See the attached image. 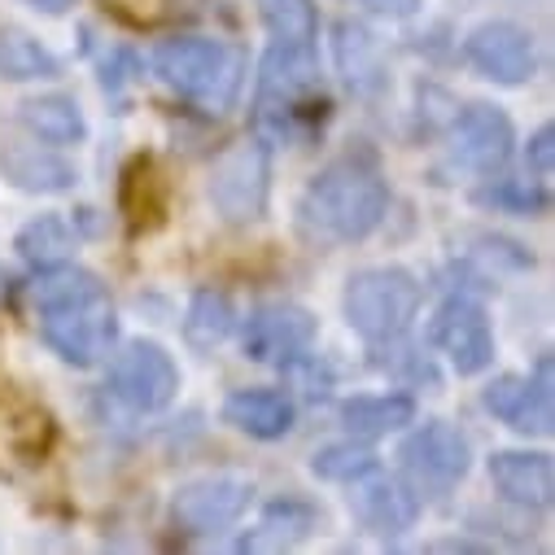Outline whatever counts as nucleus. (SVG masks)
<instances>
[{
    "label": "nucleus",
    "mask_w": 555,
    "mask_h": 555,
    "mask_svg": "<svg viewBox=\"0 0 555 555\" xmlns=\"http://www.w3.org/2000/svg\"><path fill=\"white\" fill-rule=\"evenodd\" d=\"M389 210V184L363 154L328 163L298 197V228L311 245H354L380 228Z\"/></svg>",
    "instance_id": "f257e3e1"
},
{
    "label": "nucleus",
    "mask_w": 555,
    "mask_h": 555,
    "mask_svg": "<svg viewBox=\"0 0 555 555\" xmlns=\"http://www.w3.org/2000/svg\"><path fill=\"white\" fill-rule=\"evenodd\" d=\"M154 75L171 92L193 101L197 109L228 114L241 101V88H245V75H249V57L232 40L171 36V40H163L154 49Z\"/></svg>",
    "instance_id": "f03ea898"
},
{
    "label": "nucleus",
    "mask_w": 555,
    "mask_h": 555,
    "mask_svg": "<svg viewBox=\"0 0 555 555\" xmlns=\"http://www.w3.org/2000/svg\"><path fill=\"white\" fill-rule=\"evenodd\" d=\"M421 302H425L421 281L398 262L363 267L341 289V315H346L350 333H359L367 346H385V341L393 346L415 324Z\"/></svg>",
    "instance_id": "7ed1b4c3"
},
{
    "label": "nucleus",
    "mask_w": 555,
    "mask_h": 555,
    "mask_svg": "<svg viewBox=\"0 0 555 555\" xmlns=\"http://www.w3.org/2000/svg\"><path fill=\"white\" fill-rule=\"evenodd\" d=\"M206 197L215 215L232 228L258 223L271 202V150L262 135H245V141L228 145L206 180Z\"/></svg>",
    "instance_id": "20e7f679"
},
{
    "label": "nucleus",
    "mask_w": 555,
    "mask_h": 555,
    "mask_svg": "<svg viewBox=\"0 0 555 555\" xmlns=\"http://www.w3.org/2000/svg\"><path fill=\"white\" fill-rule=\"evenodd\" d=\"M320 92V62L311 44H281L275 40L258 66V101L254 118L262 135H289L294 114Z\"/></svg>",
    "instance_id": "39448f33"
},
{
    "label": "nucleus",
    "mask_w": 555,
    "mask_h": 555,
    "mask_svg": "<svg viewBox=\"0 0 555 555\" xmlns=\"http://www.w3.org/2000/svg\"><path fill=\"white\" fill-rule=\"evenodd\" d=\"M398 464H402V481L415 494L438 499L451 494L473 473V442L447 421H425L398 447Z\"/></svg>",
    "instance_id": "423d86ee"
},
{
    "label": "nucleus",
    "mask_w": 555,
    "mask_h": 555,
    "mask_svg": "<svg viewBox=\"0 0 555 555\" xmlns=\"http://www.w3.org/2000/svg\"><path fill=\"white\" fill-rule=\"evenodd\" d=\"M36 315H40L44 346L70 367H92L118 346V315H114L109 294L70 302V307H53V311H36Z\"/></svg>",
    "instance_id": "0eeeda50"
},
{
    "label": "nucleus",
    "mask_w": 555,
    "mask_h": 555,
    "mask_svg": "<svg viewBox=\"0 0 555 555\" xmlns=\"http://www.w3.org/2000/svg\"><path fill=\"white\" fill-rule=\"evenodd\" d=\"M105 389L131 411H163L180 393V367L158 341H127L105 376Z\"/></svg>",
    "instance_id": "6e6552de"
},
{
    "label": "nucleus",
    "mask_w": 555,
    "mask_h": 555,
    "mask_svg": "<svg viewBox=\"0 0 555 555\" xmlns=\"http://www.w3.org/2000/svg\"><path fill=\"white\" fill-rule=\"evenodd\" d=\"M249 499H254V481L245 473H206L176 490L171 520L193 538H210L232 529L249 512Z\"/></svg>",
    "instance_id": "1a4fd4ad"
},
{
    "label": "nucleus",
    "mask_w": 555,
    "mask_h": 555,
    "mask_svg": "<svg viewBox=\"0 0 555 555\" xmlns=\"http://www.w3.org/2000/svg\"><path fill=\"white\" fill-rule=\"evenodd\" d=\"M429 346L447 354L455 376H481L494 363V328L477 298L455 294L429 320Z\"/></svg>",
    "instance_id": "9d476101"
},
{
    "label": "nucleus",
    "mask_w": 555,
    "mask_h": 555,
    "mask_svg": "<svg viewBox=\"0 0 555 555\" xmlns=\"http://www.w3.org/2000/svg\"><path fill=\"white\" fill-rule=\"evenodd\" d=\"M315 337H320V320L307 307H298V302H262V307L249 311V320L241 328V350L254 363L285 367V363L307 359Z\"/></svg>",
    "instance_id": "9b49d317"
},
{
    "label": "nucleus",
    "mask_w": 555,
    "mask_h": 555,
    "mask_svg": "<svg viewBox=\"0 0 555 555\" xmlns=\"http://www.w3.org/2000/svg\"><path fill=\"white\" fill-rule=\"evenodd\" d=\"M512 150H516V127L499 105L477 101L451 118V167L455 171L499 176L512 163Z\"/></svg>",
    "instance_id": "f8f14e48"
},
{
    "label": "nucleus",
    "mask_w": 555,
    "mask_h": 555,
    "mask_svg": "<svg viewBox=\"0 0 555 555\" xmlns=\"http://www.w3.org/2000/svg\"><path fill=\"white\" fill-rule=\"evenodd\" d=\"M481 406L503 421L516 434H533L546 438L555 425V393H551V354L538 359V367L529 376L503 372L481 389Z\"/></svg>",
    "instance_id": "ddd939ff"
},
{
    "label": "nucleus",
    "mask_w": 555,
    "mask_h": 555,
    "mask_svg": "<svg viewBox=\"0 0 555 555\" xmlns=\"http://www.w3.org/2000/svg\"><path fill=\"white\" fill-rule=\"evenodd\" d=\"M464 62L490 79V83H503V88H520L538 75V40L520 27V23H507V18H490L481 27L468 31L464 40Z\"/></svg>",
    "instance_id": "4468645a"
},
{
    "label": "nucleus",
    "mask_w": 555,
    "mask_h": 555,
    "mask_svg": "<svg viewBox=\"0 0 555 555\" xmlns=\"http://www.w3.org/2000/svg\"><path fill=\"white\" fill-rule=\"evenodd\" d=\"M346 486H350V494H346L350 516L376 538H398V533L415 529V520H421V494H415L402 477L380 473V464L359 473Z\"/></svg>",
    "instance_id": "2eb2a0df"
},
{
    "label": "nucleus",
    "mask_w": 555,
    "mask_h": 555,
    "mask_svg": "<svg viewBox=\"0 0 555 555\" xmlns=\"http://www.w3.org/2000/svg\"><path fill=\"white\" fill-rule=\"evenodd\" d=\"M486 473H490V486L525 512H546L555 499V468H551V455L542 451H494Z\"/></svg>",
    "instance_id": "dca6fc26"
},
{
    "label": "nucleus",
    "mask_w": 555,
    "mask_h": 555,
    "mask_svg": "<svg viewBox=\"0 0 555 555\" xmlns=\"http://www.w3.org/2000/svg\"><path fill=\"white\" fill-rule=\"evenodd\" d=\"M223 425L254 442H281L298 425V406L281 389H232L223 398Z\"/></svg>",
    "instance_id": "f3484780"
},
{
    "label": "nucleus",
    "mask_w": 555,
    "mask_h": 555,
    "mask_svg": "<svg viewBox=\"0 0 555 555\" xmlns=\"http://www.w3.org/2000/svg\"><path fill=\"white\" fill-rule=\"evenodd\" d=\"M324 512L311 503V499H298V494H285V499H275L262 507V516L254 520V529L236 542L241 551H294L302 546L315 529H320Z\"/></svg>",
    "instance_id": "a211bd4d"
},
{
    "label": "nucleus",
    "mask_w": 555,
    "mask_h": 555,
    "mask_svg": "<svg viewBox=\"0 0 555 555\" xmlns=\"http://www.w3.org/2000/svg\"><path fill=\"white\" fill-rule=\"evenodd\" d=\"M333 57H337V70H341V79L350 83L354 96H376V92L389 88L385 53H380V44L372 40V31L363 23H337Z\"/></svg>",
    "instance_id": "6ab92c4d"
},
{
    "label": "nucleus",
    "mask_w": 555,
    "mask_h": 555,
    "mask_svg": "<svg viewBox=\"0 0 555 555\" xmlns=\"http://www.w3.org/2000/svg\"><path fill=\"white\" fill-rule=\"evenodd\" d=\"M0 171H5V180L14 189L44 193V197L49 193H70L79 184V171L62 154H53L44 145H5L0 150Z\"/></svg>",
    "instance_id": "aec40b11"
},
{
    "label": "nucleus",
    "mask_w": 555,
    "mask_h": 555,
    "mask_svg": "<svg viewBox=\"0 0 555 555\" xmlns=\"http://www.w3.org/2000/svg\"><path fill=\"white\" fill-rule=\"evenodd\" d=\"M18 118H23V127L36 135L40 145L66 150V145H83V141H88V118H83L79 101L66 96V92L27 96V101L18 105Z\"/></svg>",
    "instance_id": "412c9836"
},
{
    "label": "nucleus",
    "mask_w": 555,
    "mask_h": 555,
    "mask_svg": "<svg viewBox=\"0 0 555 555\" xmlns=\"http://www.w3.org/2000/svg\"><path fill=\"white\" fill-rule=\"evenodd\" d=\"M415 421V398L406 393H359L341 402V425L354 438H385Z\"/></svg>",
    "instance_id": "4be33fe9"
},
{
    "label": "nucleus",
    "mask_w": 555,
    "mask_h": 555,
    "mask_svg": "<svg viewBox=\"0 0 555 555\" xmlns=\"http://www.w3.org/2000/svg\"><path fill=\"white\" fill-rule=\"evenodd\" d=\"M101 294H105L101 275L88 271V267H75V262H49V267H40V275L31 281V289H27V298H31L36 311L88 302V298H101Z\"/></svg>",
    "instance_id": "5701e85b"
},
{
    "label": "nucleus",
    "mask_w": 555,
    "mask_h": 555,
    "mask_svg": "<svg viewBox=\"0 0 555 555\" xmlns=\"http://www.w3.org/2000/svg\"><path fill=\"white\" fill-rule=\"evenodd\" d=\"M236 328V307L223 289H197L189 311H184V341L197 350V354H210L219 350Z\"/></svg>",
    "instance_id": "b1692460"
},
{
    "label": "nucleus",
    "mask_w": 555,
    "mask_h": 555,
    "mask_svg": "<svg viewBox=\"0 0 555 555\" xmlns=\"http://www.w3.org/2000/svg\"><path fill=\"white\" fill-rule=\"evenodd\" d=\"M62 62L27 31L5 27L0 31V79H14V83H36V79H57Z\"/></svg>",
    "instance_id": "393cba45"
},
{
    "label": "nucleus",
    "mask_w": 555,
    "mask_h": 555,
    "mask_svg": "<svg viewBox=\"0 0 555 555\" xmlns=\"http://www.w3.org/2000/svg\"><path fill=\"white\" fill-rule=\"evenodd\" d=\"M473 202L494 215H520V219H538L551 210V193L542 189V180H490L473 193Z\"/></svg>",
    "instance_id": "a878e982"
},
{
    "label": "nucleus",
    "mask_w": 555,
    "mask_h": 555,
    "mask_svg": "<svg viewBox=\"0 0 555 555\" xmlns=\"http://www.w3.org/2000/svg\"><path fill=\"white\" fill-rule=\"evenodd\" d=\"M18 254L36 267H49V262H66V254L75 249V228L62 219V215H40L31 219L23 232H18Z\"/></svg>",
    "instance_id": "bb28decb"
},
{
    "label": "nucleus",
    "mask_w": 555,
    "mask_h": 555,
    "mask_svg": "<svg viewBox=\"0 0 555 555\" xmlns=\"http://www.w3.org/2000/svg\"><path fill=\"white\" fill-rule=\"evenodd\" d=\"M258 14L267 23L271 40H281V44H311L320 31L311 0H258Z\"/></svg>",
    "instance_id": "cd10ccee"
},
{
    "label": "nucleus",
    "mask_w": 555,
    "mask_h": 555,
    "mask_svg": "<svg viewBox=\"0 0 555 555\" xmlns=\"http://www.w3.org/2000/svg\"><path fill=\"white\" fill-rule=\"evenodd\" d=\"M380 460H376V451L367 447V442H328V447H320L315 455H311V473L320 477V481H354L359 473H367V468H376Z\"/></svg>",
    "instance_id": "c85d7f7f"
},
{
    "label": "nucleus",
    "mask_w": 555,
    "mask_h": 555,
    "mask_svg": "<svg viewBox=\"0 0 555 555\" xmlns=\"http://www.w3.org/2000/svg\"><path fill=\"white\" fill-rule=\"evenodd\" d=\"M468 245L477 249H464L473 262H481L490 275H507V271H533V254L520 245V241H507L499 232H473Z\"/></svg>",
    "instance_id": "c756f323"
},
{
    "label": "nucleus",
    "mask_w": 555,
    "mask_h": 555,
    "mask_svg": "<svg viewBox=\"0 0 555 555\" xmlns=\"http://www.w3.org/2000/svg\"><path fill=\"white\" fill-rule=\"evenodd\" d=\"M525 163H529V171H533L538 180H551V167H555V127H551V122H542V127L533 131V141H529V150H525Z\"/></svg>",
    "instance_id": "7c9ffc66"
},
{
    "label": "nucleus",
    "mask_w": 555,
    "mask_h": 555,
    "mask_svg": "<svg viewBox=\"0 0 555 555\" xmlns=\"http://www.w3.org/2000/svg\"><path fill=\"white\" fill-rule=\"evenodd\" d=\"M363 5H372L376 14H389V18H406L421 0H363Z\"/></svg>",
    "instance_id": "2f4dec72"
},
{
    "label": "nucleus",
    "mask_w": 555,
    "mask_h": 555,
    "mask_svg": "<svg viewBox=\"0 0 555 555\" xmlns=\"http://www.w3.org/2000/svg\"><path fill=\"white\" fill-rule=\"evenodd\" d=\"M23 5H31V10H40V14H49V18H62V14L75 10V0H23Z\"/></svg>",
    "instance_id": "473e14b6"
}]
</instances>
